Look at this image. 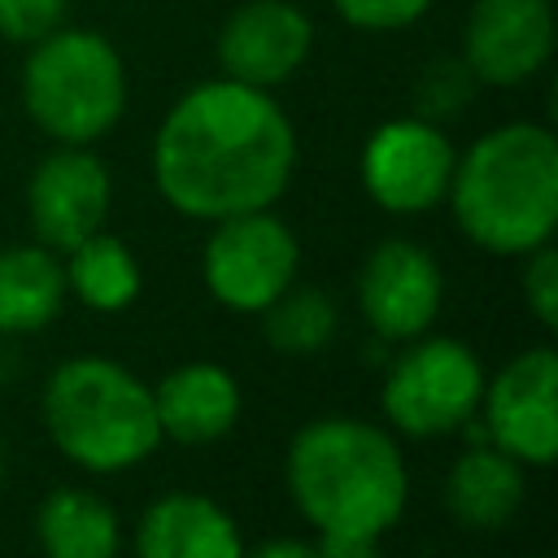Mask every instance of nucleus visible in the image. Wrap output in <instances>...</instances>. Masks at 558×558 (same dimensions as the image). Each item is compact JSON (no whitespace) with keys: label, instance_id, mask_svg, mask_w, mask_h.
<instances>
[{"label":"nucleus","instance_id":"obj_15","mask_svg":"<svg viewBox=\"0 0 558 558\" xmlns=\"http://www.w3.org/2000/svg\"><path fill=\"white\" fill-rule=\"evenodd\" d=\"M135 558H244V536L214 497L179 488L144 506Z\"/></svg>","mask_w":558,"mask_h":558},{"label":"nucleus","instance_id":"obj_11","mask_svg":"<svg viewBox=\"0 0 558 558\" xmlns=\"http://www.w3.org/2000/svg\"><path fill=\"white\" fill-rule=\"evenodd\" d=\"M445 301V275L440 262L405 240H379L357 270V310L366 318V327L379 340H414L423 336Z\"/></svg>","mask_w":558,"mask_h":558},{"label":"nucleus","instance_id":"obj_12","mask_svg":"<svg viewBox=\"0 0 558 558\" xmlns=\"http://www.w3.org/2000/svg\"><path fill=\"white\" fill-rule=\"evenodd\" d=\"M554 4L549 0H471L458 57L480 87H523L549 65Z\"/></svg>","mask_w":558,"mask_h":558},{"label":"nucleus","instance_id":"obj_24","mask_svg":"<svg viewBox=\"0 0 558 558\" xmlns=\"http://www.w3.org/2000/svg\"><path fill=\"white\" fill-rule=\"evenodd\" d=\"M70 0H0V39L9 44H39L57 26H65Z\"/></svg>","mask_w":558,"mask_h":558},{"label":"nucleus","instance_id":"obj_13","mask_svg":"<svg viewBox=\"0 0 558 558\" xmlns=\"http://www.w3.org/2000/svg\"><path fill=\"white\" fill-rule=\"evenodd\" d=\"M314 52V22L292 0H244L218 31L222 78L275 92Z\"/></svg>","mask_w":558,"mask_h":558},{"label":"nucleus","instance_id":"obj_27","mask_svg":"<svg viewBox=\"0 0 558 558\" xmlns=\"http://www.w3.org/2000/svg\"><path fill=\"white\" fill-rule=\"evenodd\" d=\"M0 480H4V445H0Z\"/></svg>","mask_w":558,"mask_h":558},{"label":"nucleus","instance_id":"obj_19","mask_svg":"<svg viewBox=\"0 0 558 558\" xmlns=\"http://www.w3.org/2000/svg\"><path fill=\"white\" fill-rule=\"evenodd\" d=\"M61 266H65L70 296L96 314H122L144 288L135 253L126 248V240L109 235L105 227L92 231L87 240H78L74 248H65Z\"/></svg>","mask_w":558,"mask_h":558},{"label":"nucleus","instance_id":"obj_6","mask_svg":"<svg viewBox=\"0 0 558 558\" xmlns=\"http://www.w3.org/2000/svg\"><path fill=\"white\" fill-rule=\"evenodd\" d=\"M388 362L379 384V405L392 432L414 440L458 436V427L480 414L484 397V362L458 336H414Z\"/></svg>","mask_w":558,"mask_h":558},{"label":"nucleus","instance_id":"obj_14","mask_svg":"<svg viewBox=\"0 0 558 558\" xmlns=\"http://www.w3.org/2000/svg\"><path fill=\"white\" fill-rule=\"evenodd\" d=\"M153 410L161 423V440L214 445L240 423L244 388L218 362H183L153 384Z\"/></svg>","mask_w":558,"mask_h":558},{"label":"nucleus","instance_id":"obj_16","mask_svg":"<svg viewBox=\"0 0 558 558\" xmlns=\"http://www.w3.org/2000/svg\"><path fill=\"white\" fill-rule=\"evenodd\" d=\"M527 497V466L497 445H466L445 471V506L466 532L506 527Z\"/></svg>","mask_w":558,"mask_h":558},{"label":"nucleus","instance_id":"obj_4","mask_svg":"<svg viewBox=\"0 0 558 558\" xmlns=\"http://www.w3.org/2000/svg\"><path fill=\"white\" fill-rule=\"evenodd\" d=\"M39 418L57 453L87 475H122L161 445L153 384L100 353L52 366L39 392Z\"/></svg>","mask_w":558,"mask_h":558},{"label":"nucleus","instance_id":"obj_8","mask_svg":"<svg viewBox=\"0 0 558 558\" xmlns=\"http://www.w3.org/2000/svg\"><path fill=\"white\" fill-rule=\"evenodd\" d=\"M453 161H458V148L445 135V126H436L418 113H405V118L379 122L366 135L357 170H362L366 196L384 214L410 218V214H427L445 201Z\"/></svg>","mask_w":558,"mask_h":558},{"label":"nucleus","instance_id":"obj_25","mask_svg":"<svg viewBox=\"0 0 558 558\" xmlns=\"http://www.w3.org/2000/svg\"><path fill=\"white\" fill-rule=\"evenodd\" d=\"M244 558H323V554H318V541L275 536V541H262L257 549H244Z\"/></svg>","mask_w":558,"mask_h":558},{"label":"nucleus","instance_id":"obj_22","mask_svg":"<svg viewBox=\"0 0 558 558\" xmlns=\"http://www.w3.org/2000/svg\"><path fill=\"white\" fill-rule=\"evenodd\" d=\"M523 270H519V292H523V305L527 314L554 331L558 327V253H554V240L536 244L532 253L519 257Z\"/></svg>","mask_w":558,"mask_h":558},{"label":"nucleus","instance_id":"obj_20","mask_svg":"<svg viewBox=\"0 0 558 558\" xmlns=\"http://www.w3.org/2000/svg\"><path fill=\"white\" fill-rule=\"evenodd\" d=\"M266 344L283 357H314L340 331V310L323 288H288L262 310Z\"/></svg>","mask_w":558,"mask_h":558},{"label":"nucleus","instance_id":"obj_5","mask_svg":"<svg viewBox=\"0 0 558 558\" xmlns=\"http://www.w3.org/2000/svg\"><path fill=\"white\" fill-rule=\"evenodd\" d=\"M17 92L52 144H96L126 113V65L100 31L57 26L31 44Z\"/></svg>","mask_w":558,"mask_h":558},{"label":"nucleus","instance_id":"obj_21","mask_svg":"<svg viewBox=\"0 0 558 558\" xmlns=\"http://www.w3.org/2000/svg\"><path fill=\"white\" fill-rule=\"evenodd\" d=\"M480 92V83H475V74L466 70V61L458 57V52H440V57H432L418 74H414V113L418 118H427V122H436V126H445L449 118H458L466 105H471V96Z\"/></svg>","mask_w":558,"mask_h":558},{"label":"nucleus","instance_id":"obj_18","mask_svg":"<svg viewBox=\"0 0 558 558\" xmlns=\"http://www.w3.org/2000/svg\"><path fill=\"white\" fill-rule=\"evenodd\" d=\"M35 545L44 558H118V510L92 488H52L35 506Z\"/></svg>","mask_w":558,"mask_h":558},{"label":"nucleus","instance_id":"obj_3","mask_svg":"<svg viewBox=\"0 0 558 558\" xmlns=\"http://www.w3.org/2000/svg\"><path fill=\"white\" fill-rule=\"evenodd\" d=\"M458 231L493 257H523L558 227V140L545 122H501L453 161Z\"/></svg>","mask_w":558,"mask_h":558},{"label":"nucleus","instance_id":"obj_23","mask_svg":"<svg viewBox=\"0 0 558 558\" xmlns=\"http://www.w3.org/2000/svg\"><path fill=\"white\" fill-rule=\"evenodd\" d=\"M436 0H331L336 17L349 22L353 31H371V35H392L414 26Z\"/></svg>","mask_w":558,"mask_h":558},{"label":"nucleus","instance_id":"obj_7","mask_svg":"<svg viewBox=\"0 0 558 558\" xmlns=\"http://www.w3.org/2000/svg\"><path fill=\"white\" fill-rule=\"evenodd\" d=\"M296 266L301 244L279 214L253 209L209 222V240L201 248V279L222 310L262 314L296 283Z\"/></svg>","mask_w":558,"mask_h":558},{"label":"nucleus","instance_id":"obj_2","mask_svg":"<svg viewBox=\"0 0 558 558\" xmlns=\"http://www.w3.org/2000/svg\"><path fill=\"white\" fill-rule=\"evenodd\" d=\"M283 484L318 536L392 532L410 501V471L388 427L353 414H323L296 427L283 453Z\"/></svg>","mask_w":558,"mask_h":558},{"label":"nucleus","instance_id":"obj_1","mask_svg":"<svg viewBox=\"0 0 558 558\" xmlns=\"http://www.w3.org/2000/svg\"><path fill=\"white\" fill-rule=\"evenodd\" d=\"M292 170V118L275 92L235 78L192 83L153 135V183L192 222L270 209L288 192Z\"/></svg>","mask_w":558,"mask_h":558},{"label":"nucleus","instance_id":"obj_10","mask_svg":"<svg viewBox=\"0 0 558 558\" xmlns=\"http://www.w3.org/2000/svg\"><path fill=\"white\" fill-rule=\"evenodd\" d=\"M113 201L109 166L92 153V144H57L26 179V218L39 244L52 253L74 248L92 231L105 227Z\"/></svg>","mask_w":558,"mask_h":558},{"label":"nucleus","instance_id":"obj_26","mask_svg":"<svg viewBox=\"0 0 558 558\" xmlns=\"http://www.w3.org/2000/svg\"><path fill=\"white\" fill-rule=\"evenodd\" d=\"M323 558H379V541L371 536H318Z\"/></svg>","mask_w":558,"mask_h":558},{"label":"nucleus","instance_id":"obj_9","mask_svg":"<svg viewBox=\"0 0 558 558\" xmlns=\"http://www.w3.org/2000/svg\"><path fill=\"white\" fill-rule=\"evenodd\" d=\"M480 418L488 445L510 453L527 471H545L558 458V353L532 344L514 353L493 379H484Z\"/></svg>","mask_w":558,"mask_h":558},{"label":"nucleus","instance_id":"obj_17","mask_svg":"<svg viewBox=\"0 0 558 558\" xmlns=\"http://www.w3.org/2000/svg\"><path fill=\"white\" fill-rule=\"evenodd\" d=\"M65 266L48 244L0 248V336L44 331L65 305Z\"/></svg>","mask_w":558,"mask_h":558}]
</instances>
